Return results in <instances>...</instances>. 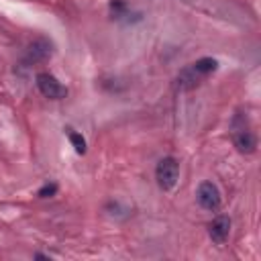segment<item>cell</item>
Wrapping results in <instances>:
<instances>
[{"label":"cell","instance_id":"cell-9","mask_svg":"<svg viewBox=\"0 0 261 261\" xmlns=\"http://www.w3.org/2000/svg\"><path fill=\"white\" fill-rule=\"evenodd\" d=\"M58 194V184H45L43 188L39 190V198H49Z\"/></svg>","mask_w":261,"mask_h":261},{"label":"cell","instance_id":"cell-3","mask_svg":"<svg viewBox=\"0 0 261 261\" xmlns=\"http://www.w3.org/2000/svg\"><path fill=\"white\" fill-rule=\"evenodd\" d=\"M196 198H198V204L202 208L206 210H218L220 208V192L218 188L212 184V182H202L198 186V192H196Z\"/></svg>","mask_w":261,"mask_h":261},{"label":"cell","instance_id":"cell-6","mask_svg":"<svg viewBox=\"0 0 261 261\" xmlns=\"http://www.w3.org/2000/svg\"><path fill=\"white\" fill-rule=\"evenodd\" d=\"M233 141H235V147L239 149L241 153H253L255 147H257V139L251 130L247 129H237L235 135H233Z\"/></svg>","mask_w":261,"mask_h":261},{"label":"cell","instance_id":"cell-1","mask_svg":"<svg viewBox=\"0 0 261 261\" xmlns=\"http://www.w3.org/2000/svg\"><path fill=\"white\" fill-rule=\"evenodd\" d=\"M155 178L161 190H172L180 178V165L174 157H163L155 167Z\"/></svg>","mask_w":261,"mask_h":261},{"label":"cell","instance_id":"cell-2","mask_svg":"<svg viewBox=\"0 0 261 261\" xmlns=\"http://www.w3.org/2000/svg\"><path fill=\"white\" fill-rule=\"evenodd\" d=\"M37 88H39V92L45 98H51V100L65 98V94H67V88L62 86L58 82V78H53L51 73H39V76H37Z\"/></svg>","mask_w":261,"mask_h":261},{"label":"cell","instance_id":"cell-4","mask_svg":"<svg viewBox=\"0 0 261 261\" xmlns=\"http://www.w3.org/2000/svg\"><path fill=\"white\" fill-rule=\"evenodd\" d=\"M53 53V43L45 37H39L35 39L29 49H27V55H25V64H39V62H45L47 58H51Z\"/></svg>","mask_w":261,"mask_h":261},{"label":"cell","instance_id":"cell-5","mask_svg":"<svg viewBox=\"0 0 261 261\" xmlns=\"http://www.w3.org/2000/svg\"><path fill=\"white\" fill-rule=\"evenodd\" d=\"M208 235H210V239H212V243L225 245V241H227L229 235H231V218L225 216V214L216 216V218L210 222V227H208Z\"/></svg>","mask_w":261,"mask_h":261},{"label":"cell","instance_id":"cell-7","mask_svg":"<svg viewBox=\"0 0 261 261\" xmlns=\"http://www.w3.org/2000/svg\"><path fill=\"white\" fill-rule=\"evenodd\" d=\"M216 67H218V62L212 58H202L196 64H192V69L198 73V76H208V73L216 71Z\"/></svg>","mask_w":261,"mask_h":261},{"label":"cell","instance_id":"cell-8","mask_svg":"<svg viewBox=\"0 0 261 261\" xmlns=\"http://www.w3.org/2000/svg\"><path fill=\"white\" fill-rule=\"evenodd\" d=\"M69 141L73 147H76L78 153H86V139L80 133H69Z\"/></svg>","mask_w":261,"mask_h":261}]
</instances>
